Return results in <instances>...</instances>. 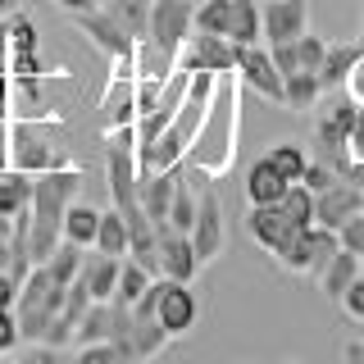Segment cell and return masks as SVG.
<instances>
[{
	"label": "cell",
	"mask_w": 364,
	"mask_h": 364,
	"mask_svg": "<svg viewBox=\"0 0 364 364\" xmlns=\"http://www.w3.org/2000/svg\"><path fill=\"white\" fill-rule=\"evenodd\" d=\"M82 191V168L64 164V168H46V173H32V264H46L50 250L64 242V214L68 205Z\"/></svg>",
	"instance_id": "obj_1"
},
{
	"label": "cell",
	"mask_w": 364,
	"mask_h": 364,
	"mask_svg": "<svg viewBox=\"0 0 364 364\" xmlns=\"http://www.w3.org/2000/svg\"><path fill=\"white\" fill-rule=\"evenodd\" d=\"M341 246V237L333 232V228H323V223H310V228H301V232H291V242L278 250V264L287 269V273H301V278H318L323 273V264L333 259V250Z\"/></svg>",
	"instance_id": "obj_2"
},
{
	"label": "cell",
	"mask_w": 364,
	"mask_h": 364,
	"mask_svg": "<svg viewBox=\"0 0 364 364\" xmlns=\"http://www.w3.org/2000/svg\"><path fill=\"white\" fill-rule=\"evenodd\" d=\"M242 82L255 91V96L273 100V105H282V87H287V77H282V68L273 64V50L264 41H250V46H237V68H232Z\"/></svg>",
	"instance_id": "obj_3"
},
{
	"label": "cell",
	"mask_w": 364,
	"mask_h": 364,
	"mask_svg": "<svg viewBox=\"0 0 364 364\" xmlns=\"http://www.w3.org/2000/svg\"><path fill=\"white\" fill-rule=\"evenodd\" d=\"M178 68H187V73H219V77H228L237 68V41L191 28V37L182 41Z\"/></svg>",
	"instance_id": "obj_4"
},
{
	"label": "cell",
	"mask_w": 364,
	"mask_h": 364,
	"mask_svg": "<svg viewBox=\"0 0 364 364\" xmlns=\"http://www.w3.org/2000/svg\"><path fill=\"white\" fill-rule=\"evenodd\" d=\"M73 164L68 155H60L50 141H41L37 128L28 119L9 123V168H23V173H46V168H64Z\"/></svg>",
	"instance_id": "obj_5"
},
{
	"label": "cell",
	"mask_w": 364,
	"mask_h": 364,
	"mask_svg": "<svg viewBox=\"0 0 364 364\" xmlns=\"http://www.w3.org/2000/svg\"><path fill=\"white\" fill-rule=\"evenodd\" d=\"M196 282H173V278H159V305L155 318L164 323L168 337H187L191 328L200 323V296L191 291Z\"/></svg>",
	"instance_id": "obj_6"
},
{
	"label": "cell",
	"mask_w": 364,
	"mask_h": 364,
	"mask_svg": "<svg viewBox=\"0 0 364 364\" xmlns=\"http://www.w3.org/2000/svg\"><path fill=\"white\" fill-rule=\"evenodd\" d=\"M228 242V223H223V205H219V191L210 187V178L200 182L196 191V223H191V246H196V255L210 264V259H219V250Z\"/></svg>",
	"instance_id": "obj_7"
},
{
	"label": "cell",
	"mask_w": 364,
	"mask_h": 364,
	"mask_svg": "<svg viewBox=\"0 0 364 364\" xmlns=\"http://www.w3.org/2000/svg\"><path fill=\"white\" fill-rule=\"evenodd\" d=\"M68 18H73V28L82 32V37L96 46V50L105 55L109 64H114V60H128V55L136 50V41L119 28V18H114L105 5H100V9H87V14H68Z\"/></svg>",
	"instance_id": "obj_8"
},
{
	"label": "cell",
	"mask_w": 364,
	"mask_h": 364,
	"mask_svg": "<svg viewBox=\"0 0 364 364\" xmlns=\"http://www.w3.org/2000/svg\"><path fill=\"white\" fill-rule=\"evenodd\" d=\"M191 18H196L191 0H151V28H146V41L182 55V41L191 37Z\"/></svg>",
	"instance_id": "obj_9"
},
{
	"label": "cell",
	"mask_w": 364,
	"mask_h": 364,
	"mask_svg": "<svg viewBox=\"0 0 364 364\" xmlns=\"http://www.w3.org/2000/svg\"><path fill=\"white\" fill-rule=\"evenodd\" d=\"M205 269V259L191 246V232H173V228H159V273L173 282H196Z\"/></svg>",
	"instance_id": "obj_10"
},
{
	"label": "cell",
	"mask_w": 364,
	"mask_h": 364,
	"mask_svg": "<svg viewBox=\"0 0 364 364\" xmlns=\"http://www.w3.org/2000/svg\"><path fill=\"white\" fill-rule=\"evenodd\" d=\"M259 14H264V46H282L310 32V0H264Z\"/></svg>",
	"instance_id": "obj_11"
},
{
	"label": "cell",
	"mask_w": 364,
	"mask_h": 364,
	"mask_svg": "<svg viewBox=\"0 0 364 364\" xmlns=\"http://www.w3.org/2000/svg\"><path fill=\"white\" fill-rule=\"evenodd\" d=\"M246 232H250L255 246H264L269 255H278V250L291 242V232H301V228L282 214V205H250L246 210Z\"/></svg>",
	"instance_id": "obj_12"
},
{
	"label": "cell",
	"mask_w": 364,
	"mask_h": 364,
	"mask_svg": "<svg viewBox=\"0 0 364 364\" xmlns=\"http://www.w3.org/2000/svg\"><path fill=\"white\" fill-rule=\"evenodd\" d=\"M360 210H364V191H360V182H350V178H337L328 191L314 196V223L333 228V232L350 219V214H360Z\"/></svg>",
	"instance_id": "obj_13"
},
{
	"label": "cell",
	"mask_w": 364,
	"mask_h": 364,
	"mask_svg": "<svg viewBox=\"0 0 364 364\" xmlns=\"http://www.w3.org/2000/svg\"><path fill=\"white\" fill-rule=\"evenodd\" d=\"M119 255H105V250L91 246V255H82V273L77 282L91 291V301H114V287H119Z\"/></svg>",
	"instance_id": "obj_14"
},
{
	"label": "cell",
	"mask_w": 364,
	"mask_h": 364,
	"mask_svg": "<svg viewBox=\"0 0 364 364\" xmlns=\"http://www.w3.org/2000/svg\"><path fill=\"white\" fill-rule=\"evenodd\" d=\"M100 109H105V128H128V123H136V77L109 73V91L100 100Z\"/></svg>",
	"instance_id": "obj_15"
},
{
	"label": "cell",
	"mask_w": 364,
	"mask_h": 364,
	"mask_svg": "<svg viewBox=\"0 0 364 364\" xmlns=\"http://www.w3.org/2000/svg\"><path fill=\"white\" fill-rule=\"evenodd\" d=\"M287 187H291V182L273 168L269 155H259L255 164L246 168V200L250 205H278L282 196H287Z\"/></svg>",
	"instance_id": "obj_16"
},
{
	"label": "cell",
	"mask_w": 364,
	"mask_h": 364,
	"mask_svg": "<svg viewBox=\"0 0 364 364\" xmlns=\"http://www.w3.org/2000/svg\"><path fill=\"white\" fill-rule=\"evenodd\" d=\"M360 60H364L360 41H328L323 68H318V82H323V91H337V87H346Z\"/></svg>",
	"instance_id": "obj_17"
},
{
	"label": "cell",
	"mask_w": 364,
	"mask_h": 364,
	"mask_svg": "<svg viewBox=\"0 0 364 364\" xmlns=\"http://www.w3.org/2000/svg\"><path fill=\"white\" fill-rule=\"evenodd\" d=\"M360 273H364L360 255H355V250H346V246H337V250H333V259H328L323 273H318V291H323L328 301H341V291H346L350 282L360 278Z\"/></svg>",
	"instance_id": "obj_18"
},
{
	"label": "cell",
	"mask_w": 364,
	"mask_h": 364,
	"mask_svg": "<svg viewBox=\"0 0 364 364\" xmlns=\"http://www.w3.org/2000/svg\"><path fill=\"white\" fill-rule=\"evenodd\" d=\"M323 96H328V91H323V82H318L314 68H296V73H287V87H282V105H287V109L314 114V105Z\"/></svg>",
	"instance_id": "obj_19"
},
{
	"label": "cell",
	"mask_w": 364,
	"mask_h": 364,
	"mask_svg": "<svg viewBox=\"0 0 364 364\" xmlns=\"http://www.w3.org/2000/svg\"><path fill=\"white\" fill-rule=\"evenodd\" d=\"M228 41H237V46L264 41V14H259V0H232V9H228Z\"/></svg>",
	"instance_id": "obj_20"
},
{
	"label": "cell",
	"mask_w": 364,
	"mask_h": 364,
	"mask_svg": "<svg viewBox=\"0 0 364 364\" xmlns=\"http://www.w3.org/2000/svg\"><path fill=\"white\" fill-rule=\"evenodd\" d=\"M96 232H100V210L87 205V200H73L68 214H64V242L91 250V246H96Z\"/></svg>",
	"instance_id": "obj_21"
},
{
	"label": "cell",
	"mask_w": 364,
	"mask_h": 364,
	"mask_svg": "<svg viewBox=\"0 0 364 364\" xmlns=\"http://www.w3.org/2000/svg\"><path fill=\"white\" fill-rule=\"evenodd\" d=\"M73 364H141V360L132 350V337H123V341H82Z\"/></svg>",
	"instance_id": "obj_22"
},
{
	"label": "cell",
	"mask_w": 364,
	"mask_h": 364,
	"mask_svg": "<svg viewBox=\"0 0 364 364\" xmlns=\"http://www.w3.org/2000/svg\"><path fill=\"white\" fill-rule=\"evenodd\" d=\"M32 210V173H23V168H5L0 173V214H23Z\"/></svg>",
	"instance_id": "obj_23"
},
{
	"label": "cell",
	"mask_w": 364,
	"mask_h": 364,
	"mask_svg": "<svg viewBox=\"0 0 364 364\" xmlns=\"http://www.w3.org/2000/svg\"><path fill=\"white\" fill-rule=\"evenodd\" d=\"M151 282H155V273H151V269H146V264H136L132 255H123V264H119V287H114V301L132 310V305L141 301V291L151 287Z\"/></svg>",
	"instance_id": "obj_24"
},
{
	"label": "cell",
	"mask_w": 364,
	"mask_h": 364,
	"mask_svg": "<svg viewBox=\"0 0 364 364\" xmlns=\"http://www.w3.org/2000/svg\"><path fill=\"white\" fill-rule=\"evenodd\" d=\"M196 191L200 182H191L187 173H178V191H173V205H168V223L173 232H191V223H196Z\"/></svg>",
	"instance_id": "obj_25"
},
{
	"label": "cell",
	"mask_w": 364,
	"mask_h": 364,
	"mask_svg": "<svg viewBox=\"0 0 364 364\" xmlns=\"http://www.w3.org/2000/svg\"><path fill=\"white\" fill-rule=\"evenodd\" d=\"M128 242H132V232H128V219H123L119 210H100V232H96V250H105V255H128Z\"/></svg>",
	"instance_id": "obj_26"
},
{
	"label": "cell",
	"mask_w": 364,
	"mask_h": 364,
	"mask_svg": "<svg viewBox=\"0 0 364 364\" xmlns=\"http://www.w3.org/2000/svg\"><path fill=\"white\" fill-rule=\"evenodd\" d=\"M105 9L119 18V28L128 32L132 41H141L146 28H151V0H105Z\"/></svg>",
	"instance_id": "obj_27"
},
{
	"label": "cell",
	"mask_w": 364,
	"mask_h": 364,
	"mask_svg": "<svg viewBox=\"0 0 364 364\" xmlns=\"http://www.w3.org/2000/svg\"><path fill=\"white\" fill-rule=\"evenodd\" d=\"M168 341H173V337L164 333V323H159V318H132V350H136V360H141V364L155 360Z\"/></svg>",
	"instance_id": "obj_28"
},
{
	"label": "cell",
	"mask_w": 364,
	"mask_h": 364,
	"mask_svg": "<svg viewBox=\"0 0 364 364\" xmlns=\"http://www.w3.org/2000/svg\"><path fill=\"white\" fill-rule=\"evenodd\" d=\"M269 159H273V168H278L287 182H301V173H305V164H310V151H305L301 141H273L269 151H264Z\"/></svg>",
	"instance_id": "obj_29"
},
{
	"label": "cell",
	"mask_w": 364,
	"mask_h": 364,
	"mask_svg": "<svg viewBox=\"0 0 364 364\" xmlns=\"http://www.w3.org/2000/svg\"><path fill=\"white\" fill-rule=\"evenodd\" d=\"M46 269H50V278L60 282V287H68V282L82 273V246H73V242H60L50 250V259H46Z\"/></svg>",
	"instance_id": "obj_30"
},
{
	"label": "cell",
	"mask_w": 364,
	"mask_h": 364,
	"mask_svg": "<svg viewBox=\"0 0 364 364\" xmlns=\"http://www.w3.org/2000/svg\"><path fill=\"white\" fill-rule=\"evenodd\" d=\"M278 205H282V214H287L296 228H310L314 223V191L305 187V182H291L287 196H282Z\"/></svg>",
	"instance_id": "obj_31"
},
{
	"label": "cell",
	"mask_w": 364,
	"mask_h": 364,
	"mask_svg": "<svg viewBox=\"0 0 364 364\" xmlns=\"http://www.w3.org/2000/svg\"><path fill=\"white\" fill-rule=\"evenodd\" d=\"M228 9H232V0H200L191 28H196V32H214V37H228Z\"/></svg>",
	"instance_id": "obj_32"
},
{
	"label": "cell",
	"mask_w": 364,
	"mask_h": 364,
	"mask_svg": "<svg viewBox=\"0 0 364 364\" xmlns=\"http://www.w3.org/2000/svg\"><path fill=\"white\" fill-rule=\"evenodd\" d=\"M5 28H9V55L14 50H41V32H37V23H32L28 14H9L5 18Z\"/></svg>",
	"instance_id": "obj_33"
},
{
	"label": "cell",
	"mask_w": 364,
	"mask_h": 364,
	"mask_svg": "<svg viewBox=\"0 0 364 364\" xmlns=\"http://www.w3.org/2000/svg\"><path fill=\"white\" fill-rule=\"evenodd\" d=\"M323 55H328V41L323 37H314V32H301L296 37V60H301V68H323Z\"/></svg>",
	"instance_id": "obj_34"
},
{
	"label": "cell",
	"mask_w": 364,
	"mask_h": 364,
	"mask_svg": "<svg viewBox=\"0 0 364 364\" xmlns=\"http://www.w3.org/2000/svg\"><path fill=\"white\" fill-rule=\"evenodd\" d=\"M337 178H341V173H337L333 164H323V159H310V164H305V173H301V182L314 191V196H318V191H328Z\"/></svg>",
	"instance_id": "obj_35"
},
{
	"label": "cell",
	"mask_w": 364,
	"mask_h": 364,
	"mask_svg": "<svg viewBox=\"0 0 364 364\" xmlns=\"http://www.w3.org/2000/svg\"><path fill=\"white\" fill-rule=\"evenodd\" d=\"M23 341V328H18V310L14 305H0V355H9Z\"/></svg>",
	"instance_id": "obj_36"
},
{
	"label": "cell",
	"mask_w": 364,
	"mask_h": 364,
	"mask_svg": "<svg viewBox=\"0 0 364 364\" xmlns=\"http://www.w3.org/2000/svg\"><path fill=\"white\" fill-rule=\"evenodd\" d=\"M337 237H341V246H346V250H355L360 264H364V210H360V214H350V219L337 228Z\"/></svg>",
	"instance_id": "obj_37"
},
{
	"label": "cell",
	"mask_w": 364,
	"mask_h": 364,
	"mask_svg": "<svg viewBox=\"0 0 364 364\" xmlns=\"http://www.w3.org/2000/svg\"><path fill=\"white\" fill-rule=\"evenodd\" d=\"M341 314H346V318H355V323H364V273H360V278L355 282H350V287L346 291H341Z\"/></svg>",
	"instance_id": "obj_38"
},
{
	"label": "cell",
	"mask_w": 364,
	"mask_h": 364,
	"mask_svg": "<svg viewBox=\"0 0 364 364\" xmlns=\"http://www.w3.org/2000/svg\"><path fill=\"white\" fill-rule=\"evenodd\" d=\"M14 364H73V360H64V346H41V341H32Z\"/></svg>",
	"instance_id": "obj_39"
},
{
	"label": "cell",
	"mask_w": 364,
	"mask_h": 364,
	"mask_svg": "<svg viewBox=\"0 0 364 364\" xmlns=\"http://www.w3.org/2000/svg\"><path fill=\"white\" fill-rule=\"evenodd\" d=\"M273 50V64L282 68V77L287 73H296V68H301V60H296V41H282V46H269Z\"/></svg>",
	"instance_id": "obj_40"
},
{
	"label": "cell",
	"mask_w": 364,
	"mask_h": 364,
	"mask_svg": "<svg viewBox=\"0 0 364 364\" xmlns=\"http://www.w3.org/2000/svg\"><path fill=\"white\" fill-rule=\"evenodd\" d=\"M350 159L355 164H364V105H360V114H355V128H350Z\"/></svg>",
	"instance_id": "obj_41"
},
{
	"label": "cell",
	"mask_w": 364,
	"mask_h": 364,
	"mask_svg": "<svg viewBox=\"0 0 364 364\" xmlns=\"http://www.w3.org/2000/svg\"><path fill=\"white\" fill-rule=\"evenodd\" d=\"M18 287H23V278H14V273H0V305H14L18 301Z\"/></svg>",
	"instance_id": "obj_42"
},
{
	"label": "cell",
	"mask_w": 364,
	"mask_h": 364,
	"mask_svg": "<svg viewBox=\"0 0 364 364\" xmlns=\"http://www.w3.org/2000/svg\"><path fill=\"white\" fill-rule=\"evenodd\" d=\"M341 364H364V337L341 341Z\"/></svg>",
	"instance_id": "obj_43"
},
{
	"label": "cell",
	"mask_w": 364,
	"mask_h": 364,
	"mask_svg": "<svg viewBox=\"0 0 364 364\" xmlns=\"http://www.w3.org/2000/svg\"><path fill=\"white\" fill-rule=\"evenodd\" d=\"M9 105H14V77L0 73V119H9Z\"/></svg>",
	"instance_id": "obj_44"
},
{
	"label": "cell",
	"mask_w": 364,
	"mask_h": 364,
	"mask_svg": "<svg viewBox=\"0 0 364 364\" xmlns=\"http://www.w3.org/2000/svg\"><path fill=\"white\" fill-rule=\"evenodd\" d=\"M55 5H60L64 14H87V9H100L105 0H55Z\"/></svg>",
	"instance_id": "obj_45"
},
{
	"label": "cell",
	"mask_w": 364,
	"mask_h": 364,
	"mask_svg": "<svg viewBox=\"0 0 364 364\" xmlns=\"http://www.w3.org/2000/svg\"><path fill=\"white\" fill-rule=\"evenodd\" d=\"M346 91H350V96H355L360 105H364V60L355 64V73H350V82H346Z\"/></svg>",
	"instance_id": "obj_46"
},
{
	"label": "cell",
	"mask_w": 364,
	"mask_h": 364,
	"mask_svg": "<svg viewBox=\"0 0 364 364\" xmlns=\"http://www.w3.org/2000/svg\"><path fill=\"white\" fill-rule=\"evenodd\" d=\"M0 73H9V28L0 23Z\"/></svg>",
	"instance_id": "obj_47"
},
{
	"label": "cell",
	"mask_w": 364,
	"mask_h": 364,
	"mask_svg": "<svg viewBox=\"0 0 364 364\" xmlns=\"http://www.w3.org/2000/svg\"><path fill=\"white\" fill-rule=\"evenodd\" d=\"M14 9H18V0H0V23H5L9 14H14Z\"/></svg>",
	"instance_id": "obj_48"
},
{
	"label": "cell",
	"mask_w": 364,
	"mask_h": 364,
	"mask_svg": "<svg viewBox=\"0 0 364 364\" xmlns=\"http://www.w3.org/2000/svg\"><path fill=\"white\" fill-rule=\"evenodd\" d=\"M9 269V242H0V273Z\"/></svg>",
	"instance_id": "obj_49"
},
{
	"label": "cell",
	"mask_w": 364,
	"mask_h": 364,
	"mask_svg": "<svg viewBox=\"0 0 364 364\" xmlns=\"http://www.w3.org/2000/svg\"><path fill=\"white\" fill-rule=\"evenodd\" d=\"M0 146H9V119H0Z\"/></svg>",
	"instance_id": "obj_50"
},
{
	"label": "cell",
	"mask_w": 364,
	"mask_h": 364,
	"mask_svg": "<svg viewBox=\"0 0 364 364\" xmlns=\"http://www.w3.org/2000/svg\"><path fill=\"white\" fill-rule=\"evenodd\" d=\"M355 41H360V50H364V23H360V37H355Z\"/></svg>",
	"instance_id": "obj_51"
},
{
	"label": "cell",
	"mask_w": 364,
	"mask_h": 364,
	"mask_svg": "<svg viewBox=\"0 0 364 364\" xmlns=\"http://www.w3.org/2000/svg\"><path fill=\"white\" fill-rule=\"evenodd\" d=\"M360 191H364V187H360Z\"/></svg>",
	"instance_id": "obj_52"
}]
</instances>
